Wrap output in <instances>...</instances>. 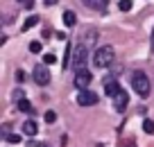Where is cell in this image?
<instances>
[{"label": "cell", "mask_w": 154, "mask_h": 147, "mask_svg": "<svg viewBox=\"0 0 154 147\" xmlns=\"http://www.w3.org/2000/svg\"><path fill=\"white\" fill-rule=\"evenodd\" d=\"M127 104H129V95H127V90L120 88V93L113 97V106H116V111H125Z\"/></svg>", "instance_id": "7"}, {"label": "cell", "mask_w": 154, "mask_h": 147, "mask_svg": "<svg viewBox=\"0 0 154 147\" xmlns=\"http://www.w3.org/2000/svg\"><path fill=\"white\" fill-rule=\"evenodd\" d=\"M43 120H45V122H48V124H52V122H54V120H57V113H54V111H45V115H43Z\"/></svg>", "instance_id": "17"}, {"label": "cell", "mask_w": 154, "mask_h": 147, "mask_svg": "<svg viewBox=\"0 0 154 147\" xmlns=\"http://www.w3.org/2000/svg\"><path fill=\"white\" fill-rule=\"evenodd\" d=\"M75 23H77V14L70 11V9H66L63 11V25H66V27H72Z\"/></svg>", "instance_id": "10"}, {"label": "cell", "mask_w": 154, "mask_h": 147, "mask_svg": "<svg viewBox=\"0 0 154 147\" xmlns=\"http://www.w3.org/2000/svg\"><path fill=\"white\" fill-rule=\"evenodd\" d=\"M104 93L109 95V97H116V95L120 93V86H118V81H116V79H106V81H104Z\"/></svg>", "instance_id": "8"}, {"label": "cell", "mask_w": 154, "mask_h": 147, "mask_svg": "<svg viewBox=\"0 0 154 147\" xmlns=\"http://www.w3.org/2000/svg\"><path fill=\"white\" fill-rule=\"evenodd\" d=\"M77 104L79 106H93V104H97V95L93 93V90H79L77 93Z\"/></svg>", "instance_id": "5"}, {"label": "cell", "mask_w": 154, "mask_h": 147, "mask_svg": "<svg viewBox=\"0 0 154 147\" xmlns=\"http://www.w3.org/2000/svg\"><path fill=\"white\" fill-rule=\"evenodd\" d=\"M5 138H7V142H14V145L23 140V138H20V133H5Z\"/></svg>", "instance_id": "16"}, {"label": "cell", "mask_w": 154, "mask_h": 147, "mask_svg": "<svg viewBox=\"0 0 154 147\" xmlns=\"http://www.w3.org/2000/svg\"><path fill=\"white\" fill-rule=\"evenodd\" d=\"M84 2H86L88 7H93V9H97V11H104L109 0H84Z\"/></svg>", "instance_id": "11"}, {"label": "cell", "mask_w": 154, "mask_h": 147, "mask_svg": "<svg viewBox=\"0 0 154 147\" xmlns=\"http://www.w3.org/2000/svg\"><path fill=\"white\" fill-rule=\"evenodd\" d=\"M86 61H88L86 45H75V50H72V70H86Z\"/></svg>", "instance_id": "3"}, {"label": "cell", "mask_w": 154, "mask_h": 147, "mask_svg": "<svg viewBox=\"0 0 154 147\" xmlns=\"http://www.w3.org/2000/svg\"><path fill=\"white\" fill-rule=\"evenodd\" d=\"M27 147H41V145H38V142H34V140H29V142H27Z\"/></svg>", "instance_id": "23"}, {"label": "cell", "mask_w": 154, "mask_h": 147, "mask_svg": "<svg viewBox=\"0 0 154 147\" xmlns=\"http://www.w3.org/2000/svg\"><path fill=\"white\" fill-rule=\"evenodd\" d=\"M18 100H25V90H16V102H18Z\"/></svg>", "instance_id": "21"}, {"label": "cell", "mask_w": 154, "mask_h": 147, "mask_svg": "<svg viewBox=\"0 0 154 147\" xmlns=\"http://www.w3.org/2000/svg\"><path fill=\"white\" fill-rule=\"evenodd\" d=\"M36 131H38V127H36V122H34V120L23 122V133H25V136H36Z\"/></svg>", "instance_id": "9"}, {"label": "cell", "mask_w": 154, "mask_h": 147, "mask_svg": "<svg viewBox=\"0 0 154 147\" xmlns=\"http://www.w3.org/2000/svg\"><path fill=\"white\" fill-rule=\"evenodd\" d=\"M54 61H57L54 52H48V54H43V63H45V66H50V63H54Z\"/></svg>", "instance_id": "18"}, {"label": "cell", "mask_w": 154, "mask_h": 147, "mask_svg": "<svg viewBox=\"0 0 154 147\" xmlns=\"http://www.w3.org/2000/svg\"><path fill=\"white\" fill-rule=\"evenodd\" d=\"M38 20H41V18H38V16H27V18H25V23H23V32H27V29H32L34 25L38 23Z\"/></svg>", "instance_id": "12"}, {"label": "cell", "mask_w": 154, "mask_h": 147, "mask_svg": "<svg viewBox=\"0 0 154 147\" xmlns=\"http://www.w3.org/2000/svg\"><path fill=\"white\" fill-rule=\"evenodd\" d=\"M41 50H43V43H41V41H32V43H29V52L38 54Z\"/></svg>", "instance_id": "14"}, {"label": "cell", "mask_w": 154, "mask_h": 147, "mask_svg": "<svg viewBox=\"0 0 154 147\" xmlns=\"http://www.w3.org/2000/svg\"><path fill=\"white\" fill-rule=\"evenodd\" d=\"M118 7H120V11H129L131 9V0H120Z\"/></svg>", "instance_id": "19"}, {"label": "cell", "mask_w": 154, "mask_h": 147, "mask_svg": "<svg viewBox=\"0 0 154 147\" xmlns=\"http://www.w3.org/2000/svg\"><path fill=\"white\" fill-rule=\"evenodd\" d=\"M143 129H145V133H154V120L145 118L143 120Z\"/></svg>", "instance_id": "15"}, {"label": "cell", "mask_w": 154, "mask_h": 147, "mask_svg": "<svg viewBox=\"0 0 154 147\" xmlns=\"http://www.w3.org/2000/svg\"><path fill=\"white\" fill-rule=\"evenodd\" d=\"M14 77H16V81H18V84H20V81H25V72H23V70H16Z\"/></svg>", "instance_id": "20"}, {"label": "cell", "mask_w": 154, "mask_h": 147, "mask_svg": "<svg viewBox=\"0 0 154 147\" xmlns=\"http://www.w3.org/2000/svg\"><path fill=\"white\" fill-rule=\"evenodd\" d=\"M131 88L140 95V97H147L149 95V79L143 70H134L131 72Z\"/></svg>", "instance_id": "1"}, {"label": "cell", "mask_w": 154, "mask_h": 147, "mask_svg": "<svg viewBox=\"0 0 154 147\" xmlns=\"http://www.w3.org/2000/svg\"><path fill=\"white\" fill-rule=\"evenodd\" d=\"M34 84H38V86L50 84V70L45 66H34Z\"/></svg>", "instance_id": "6"}, {"label": "cell", "mask_w": 154, "mask_h": 147, "mask_svg": "<svg viewBox=\"0 0 154 147\" xmlns=\"http://www.w3.org/2000/svg\"><path fill=\"white\" fill-rule=\"evenodd\" d=\"M72 84H75L77 90H86L88 86H91V72H88V70H77Z\"/></svg>", "instance_id": "4"}, {"label": "cell", "mask_w": 154, "mask_h": 147, "mask_svg": "<svg viewBox=\"0 0 154 147\" xmlns=\"http://www.w3.org/2000/svg\"><path fill=\"white\" fill-rule=\"evenodd\" d=\"M43 2H45V5H57L59 0H43Z\"/></svg>", "instance_id": "22"}, {"label": "cell", "mask_w": 154, "mask_h": 147, "mask_svg": "<svg viewBox=\"0 0 154 147\" xmlns=\"http://www.w3.org/2000/svg\"><path fill=\"white\" fill-rule=\"evenodd\" d=\"M152 52H154V29H152Z\"/></svg>", "instance_id": "24"}, {"label": "cell", "mask_w": 154, "mask_h": 147, "mask_svg": "<svg viewBox=\"0 0 154 147\" xmlns=\"http://www.w3.org/2000/svg\"><path fill=\"white\" fill-rule=\"evenodd\" d=\"M16 104H18V111H23V113H32V102H27V100H18Z\"/></svg>", "instance_id": "13"}, {"label": "cell", "mask_w": 154, "mask_h": 147, "mask_svg": "<svg viewBox=\"0 0 154 147\" xmlns=\"http://www.w3.org/2000/svg\"><path fill=\"white\" fill-rule=\"evenodd\" d=\"M111 61H113V47H111V45H102L100 50L93 54V63H95V68H106Z\"/></svg>", "instance_id": "2"}]
</instances>
